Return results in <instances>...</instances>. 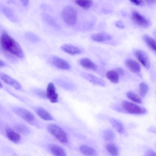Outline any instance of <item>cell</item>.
I'll list each match as a JSON object with an SVG mask.
<instances>
[{"label":"cell","instance_id":"7c38bea8","mask_svg":"<svg viewBox=\"0 0 156 156\" xmlns=\"http://www.w3.org/2000/svg\"><path fill=\"white\" fill-rule=\"evenodd\" d=\"M126 67L130 71L136 73H138L141 71V67L139 63L132 59H128L125 61Z\"/></svg>","mask_w":156,"mask_h":156},{"label":"cell","instance_id":"44dd1931","mask_svg":"<svg viewBox=\"0 0 156 156\" xmlns=\"http://www.w3.org/2000/svg\"><path fill=\"white\" fill-rule=\"evenodd\" d=\"M80 63L82 67L87 69L95 70L97 68L96 64L90 59L87 58L81 59Z\"/></svg>","mask_w":156,"mask_h":156},{"label":"cell","instance_id":"9a60e30c","mask_svg":"<svg viewBox=\"0 0 156 156\" xmlns=\"http://www.w3.org/2000/svg\"><path fill=\"white\" fill-rule=\"evenodd\" d=\"M92 39L96 42H101L111 40V36L106 33H99L92 34L91 36Z\"/></svg>","mask_w":156,"mask_h":156},{"label":"cell","instance_id":"d4e9b609","mask_svg":"<svg viewBox=\"0 0 156 156\" xmlns=\"http://www.w3.org/2000/svg\"><path fill=\"white\" fill-rule=\"evenodd\" d=\"M103 137L104 140L107 141H112L115 139V136L113 131L110 129L104 130L102 133Z\"/></svg>","mask_w":156,"mask_h":156},{"label":"cell","instance_id":"603a6c76","mask_svg":"<svg viewBox=\"0 0 156 156\" xmlns=\"http://www.w3.org/2000/svg\"><path fill=\"white\" fill-rule=\"evenodd\" d=\"M143 39L149 48L154 51H156V42L152 37L148 35L145 34L143 36Z\"/></svg>","mask_w":156,"mask_h":156},{"label":"cell","instance_id":"f1b7e54d","mask_svg":"<svg viewBox=\"0 0 156 156\" xmlns=\"http://www.w3.org/2000/svg\"><path fill=\"white\" fill-rule=\"evenodd\" d=\"M56 82L59 86L67 90H72L74 88V85L72 84L63 80H58Z\"/></svg>","mask_w":156,"mask_h":156},{"label":"cell","instance_id":"6da1fadb","mask_svg":"<svg viewBox=\"0 0 156 156\" xmlns=\"http://www.w3.org/2000/svg\"><path fill=\"white\" fill-rule=\"evenodd\" d=\"M0 45L5 51L19 58L23 57V52L20 44L6 31L0 36Z\"/></svg>","mask_w":156,"mask_h":156},{"label":"cell","instance_id":"52a82bcc","mask_svg":"<svg viewBox=\"0 0 156 156\" xmlns=\"http://www.w3.org/2000/svg\"><path fill=\"white\" fill-rule=\"evenodd\" d=\"M134 54L136 58L145 68L147 69L150 68V61L147 55L145 52L136 49L134 51Z\"/></svg>","mask_w":156,"mask_h":156},{"label":"cell","instance_id":"836d02e7","mask_svg":"<svg viewBox=\"0 0 156 156\" xmlns=\"http://www.w3.org/2000/svg\"><path fill=\"white\" fill-rule=\"evenodd\" d=\"M145 156H156V153L152 149H148L147 150L145 153Z\"/></svg>","mask_w":156,"mask_h":156},{"label":"cell","instance_id":"5bb4252c","mask_svg":"<svg viewBox=\"0 0 156 156\" xmlns=\"http://www.w3.org/2000/svg\"><path fill=\"white\" fill-rule=\"evenodd\" d=\"M109 121L113 128L118 132L122 134H126L123 125L120 121L112 118L110 119Z\"/></svg>","mask_w":156,"mask_h":156},{"label":"cell","instance_id":"d590c367","mask_svg":"<svg viewBox=\"0 0 156 156\" xmlns=\"http://www.w3.org/2000/svg\"><path fill=\"white\" fill-rule=\"evenodd\" d=\"M116 71L119 76H123L124 74V71L121 67H119L117 68Z\"/></svg>","mask_w":156,"mask_h":156},{"label":"cell","instance_id":"e0dca14e","mask_svg":"<svg viewBox=\"0 0 156 156\" xmlns=\"http://www.w3.org/2000/svg\"><path fill=\"white\" fill-rule=\"evenodd\" d=\"M61 48L65 52L72 55L78 54L81 52V50L78 48L69 44L63 45Z\"/></svg>","mask_w":156,"mask_h":156},{"label":"cell","instance_id":"4316f807","mask_svg":"<svg viewBox=\"0 0 156 156\" xmlns=\"http://www.w3.org/2000/svg\"><path fill=\"white\" fill-rule=\"evenodd\" d=\"M127 97L133 101L141 104L142 101L141 98L134 93L131 91H128L126 94Z\"/></svg>","mask_w":156,"mask_h":156},{"label":"cell","instance_id":"ffe728a7","mask_svg":"<svg viewBox=\"0 0 156 156\" xmlns=\"http://www.w3.org/2000/svg\"><path fill=\"white\" fill-rule=\"evenodd\" d=\"M6 133L8 138L13 142L17 143L20 140V135L11 129H7L6 130Z\"/></svg>","mask_w":156,"mask_h":156},{"label":"cell","instance_id":"4fadbf2b","mask_svg":"<svg viewBox=\"0 0 156 156\" xmlns=\"http://www.w3.org/2000/svg\"><path fill=\"white\" fill-rule=\"evenodd\" d=\"M48 149L54 155L66 156V153L65 150L61 146L55 144H51L48 145Z\"/></svg>","mask_w":156,"mask_h":156},{"label":"cell","instance_id":"ac0fdd59","mask_svg":"<svg viewBox=\"0 0 156 156\" xmlns=\"http://www.w3.org/2000/svg\"><path fill=\"white\" fill-rule=\"evenodd\" d=\"M36 113L42 119L46 121H51L53 119L51 115L46 110L41 108L36 109Z\"/></svg>","mask_w":156,"mask_h":156},{"label":"cell","instance_id":"8992f818","mask_svg":"<svg viewBox=\"0 0 156 156\" xmlns=\"http://www.w3.org/2000/svg\"><path fill=\"white\" fill-rule=\"evenodd\" d=\"M131 18L135 23L141 27L146 28L151 25L149 21L136 11L132 12Z\"/></svg>","mask_w":156,"mask_h":156},{"label":"cell","instance_id":"cb8c5ba5","mask_svg":"<svg viewBox=\"0 0 156 156\" xmlns=\"http://www.w3.org/2000/svg\"><path fill=\"white\" fill-rule=\"evenodd\" d=\"M107 78L112 83H117L119 81V75L116 71L111 70L106 73Z\"/></svg>","mask_w":156,"mask_h":156},{"label":"cell","instance_id":"30bf717a","mask_svg":"<svg viewBox=\"0 0 156 156\" xmlns=\"http://www.w3.org/2000/svg\"><path fill=\"white\" fill-rule=\"evenodd\" d=\"M51 61L55 66L58 69L68 70L70 68V66L67 62L58 57H52L51 58Z\"/></svg>","mask_w":156,"mask_h":156},{"label":"cell","instance_id":"3957f363","mask_svg":"<svg viewBox=\"0 0 156 156\" xmlns=\"http://www.w3.org/2000/svg\"><path fill=\"white\" fill-rule=\"evenodd\" d=\"M62 15L65 22L68 25L72 26L76 22L77 13L76 10L72 6H67L63 9Z\"/></svg>","mask_w":156,"mask_h":156},{"label":"cell","instance_id":"83f0119b","mask_svg":"<svg viewBox=\"0 0 156 156\" xmlns=\"http://www.w3.org/2000/svg\"><path fill=\"white\" fill-rule=\"evenodd\" d=\"M16 129L20 133L24 135L29 134L30 132L29 128L25 125L19 124L15 126Z\"/></svg>","mask_w":156,"mask_h":156},{"label":"cell","instance_id":"7402d4cb","mask_svg":"<svg viewBox=\"0 0 156 156\" xmlns=\"http://www.w3.org/2000/svg\"><path fill=\"white\" fill-rule=\"evenodd\" d=\"M105 148L108 152L111 155L113 156H117L119 155V148L115 144L110 143L107 144L105 146Z\"/></svg>","mask_w":156,"mask_h":156},{"label":"cell","instance_id":"d6a6232c","mask_svg":"<svg viewBox=\"0 0 156 156\" xmlns=\"http://www.w3.org/2000/svg\"><path fill=\"white\" fill-rule=\"evenodd\" d=\"M133 4L140 6H143L144 5V2L142 0H129Z\"/></svg>","mask_w":156,"mask_h":156},{"label":"cell","instance_id":"2e32d148","mask_svg":"<svg viewBox=\"0 0 156 156\" xmlns=\"http://www.w3.org/2000/svg\"><path fill=\"white\" fill-rule=\"evenodd\" d=\"M1 9L3 13L8 19L12 22L17 21L16 16L12 9L5 6H1Z\"/></svg>","mask_w":156,"mask_h":156},{"label":"cell","instance_id":"ba28073f","mask_svg":"<svg viewBox=\"0 0 156 156\" xmlns=\"http://www.w3.org/2000/svg\"><path fill=\"white\" fill-rule=\"evenodd\" d=\"M46 96L51 103L58 102V94L56 92L55 87L52 83H50L48 85Z\"/></svg>","mask_w":156,"mask_h":156},{"label":"cell","instance_id":"7a4b0ae2","mask_svg":"<svg viewBox=\"0 0 156 156\" xmlns=\"http://www.w3.org/2000/svg\"><path fill=\"white\" fill-rule=\"evenodd\" d=\"M47 128L49 132L59 142L63 144L68 143L69 140L67 134L58 126L51 124L47 126Z\"/></svg>","mask_w":156,"mask_h":156},{"label":"cell","instance_id":"60d3db41","mask_svg":"<svg viewBox=\"0 0 156 156\" xmlns=\"http://www.w3.org/2000/svg\"><path fill=\"white\" fill-rule=\"evenodd\" d=\"M9 3H11L13 4H16L15 0H9Z\"/></svg>","mask_w":156,"mask_h":156},{"label":"cell","instance_id":"5b68a950","mask_svg":"<svg viewBox=\"0 0 156 156\" xmlns=\"http://www.w3.org/2000/svg\"><path fill=\"white\" fill-rule=\"evenodd\" d=\"M13 111L19 116L29 123L34 125L36 119L34 115L29 111L20 107H15Z\"/></svg>","mask_w":156,"mask_h":156},{"label":"cell","instance_id":"8fae6325","mask_svg":"<svg viewBox=\"0 0 156 156\" xmlns=\"http://www.w3.org/2000/svg\"><path fill=\"white\" fill-rule=\"evenodd\" d=\"M0 78L5 83L12 86L15 89L20 90L21 88V86L20 83L7 74L1 73H0Z\"/></svg>","mask_w":156,"mask_h":156},{"label":"cell","instance_id":"8d00e7d4","mask_svg":"<svg viewBox=\"0 0 156 156\" xmlns=\"http://www.w3.org/2000/svg\"><path fill=\"white\" fill-rule=\"evenodd\" d=\"M20 1L24 6H26L28 5L29 0H20Z\"/></svg>","mask_w":156,"mask_h":156},{"label":"cell","instance_id":"74e56055","mask_svg":"<svg viewBox=\"0 0 156 156\" xmlns=\"http://www.w3.org/2000/svg\"><path fill=\"white\" fill-rule=\"evenodd\" d=\"M145 1L149 5L154 4L156 2V0H145Z\"/></svg>","mask_w":156,"mask_h":156},{"label":"cell","instance_id":"277c9868","mask_svg":"<svg viewBox=\"0 0 156 156\" xmlns=\"http://www.w3.org/2000/svg\"><path fill=\"white\" fill-rule=\"evenodd\" d=\"M122 106L125 112L131 114H143L146 112L145 108L126 101H122Z\"/></svg>","mask_w":156,"mask_h":156},{"label":"cell","instance_id":"f35d334b","mask_svg":"<svg viewBox=\"0 0 156 156\" xmlns=\"http://www.w3.org/2000/svg\"><path fill=\"white\" fill-rule=\"evenodd\" d=\"M148 130V131L150 132H152L153 133H155L156 130L155 128L152 127H150L149 129Z\"/></svg>","mask_w":156,"mask_h":156},{"label":"cell","instance_id":"b9f144b4","mask_svg":"<svg viewBox=\"0 0 156 156\" xmlns=\"http://www.w3.org/2000/svg\"><path fill=\"white\" fill-rule=\"evenodd\" d=\"M2 87H3L1 83L0 82V88H2Z\"/></svg>","mask_w":156,"mask_h":156},{"label":"cell","instance_id":"f546056e","mask_svg":"<svg viewBox=\"0 0 156 156\" xmlns=\"http://www.w3.org/2000/svg\"><path fill=\"white\" fill-rule=\"evenodd\" d=\"M148 90L147 85L144 82L141 83L139 85V94L140 96L143 98L147 93Z\"/></svg>","mask_w":156,"mask_h":156},{"label":"cell","instance_id":"d6986e66","mask_svg":"<svg viewBox=\"0 0 156 156\" xmlns=\"http://www.w3.org/2000/svg\"><path fill=\"white\" fill-rule=\"evenodd\" d=\"M80 150L83 154L90 156L97 155V152L93 148L86 145H83L80 147Z\"/></svg>","mask_w":156,"mask_h":156},{"label":"cell","instance_id":"ab89813d","mask_svg":"<svg viewBox=\"0 0 156 156\" xmlns=\"http://www.w3.org/2000/svg\"><path fill=\"white\" fill-rule=\"evenodd\" d=\"M5 66V63L2 61L0 59V68L4 67Z\"/></svg>","mask_w":156,"mask_h":156},{"label":"cell","instance_id":"e575fe53","mask_svg":"<svg viewBox=\"0 0 156 156\" xmlns=\"http://www.w3.org/2000/svg\"><path fill=\"white\" fill-rule=\"evenodd\" d=\"M115 25L119 28L123 29L125 27V26L123 22L120 20H119L116 22Z\"/></svg>","mask_w":156,"mask_h":156},{"label":"cell","instance_id":"1f68e13d","mask_svg":"<svg viewBox=\"0 0 156 156\" xmlns=\"http://www.w3.org/2000/svg\"><path fill=\"white\" fill-rule=\"evenodd\" d=\"M27 37L31 41L34 42H37L39 40V38L34 34L28 32L26 34Z\"/></svg>","mask_w":156,"mask_h":156},{"label":"cell","instance_id":"484cf974","mask_svg":"<svg viewBox=\"0 0 156 156\" xmlns=\"http://www.w3.org/2000/svg\"><path fill=\"white\" fill-rule=\"evenodd\" d=\"M75 2L79 6L86 9H89L93 4L92 0H75Z\"/></svg>","mask_w":156,"mask_h":156},{"label":"cell","instance_id":"9c48e42d","mask_svg":"<svg viewBox=\"0 0 156 156\" xmlns=\"http://www.w3.org/2000/svg\"><path fill=\"white\" fill-rule=\"evenodd\" d=\"M82 76L94 85L101 87H105L106 85V83L104 80L93 74L87 73H82Z\"/></svg>","mask_w":156,"mask_h":156},{"label":"cell","instance_id":"4dcf8cb0","mask_svg":"<svg viewBox=\"0 0 156 156\" xmlns=\"http://www.w3.org/2000/svg\"><path fill=\"white\" fill-rule=\"evenodd\" d=\"M42 16L43 20L48 24L53 27H57L56 22L52 17L46 14H43Z\"/></svg>","mask_w":156,"mask_h":156}]
</instances>
